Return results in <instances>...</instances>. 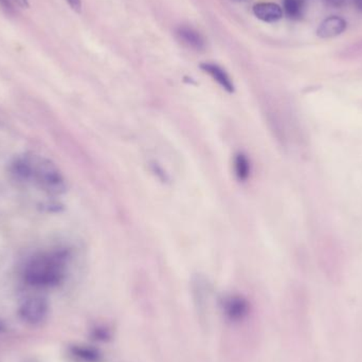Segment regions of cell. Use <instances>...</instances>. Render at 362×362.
Segmentation results:
<instances>
[{
    "mask_svg": "<svg viewBox=\"0 0 362 362\" xmlns=\"http://www.w3.org/2000/svg\"><path fill=\"white\" fill-rule=\"evenodd\" d=\"M11 172L18 180L36 185L49 194L60 195L67 190L61 170L43 156L34 154L18 156L11 163Z\"/></svg>",
    "mask_w": 362,
    "mask_h": 362,
    "instance_id": "obj_1",
    "label": "cell"
},
{
    "mask_svg": "<svg viewBox=\"0 0 362 362\" xmlns=\"http://www.w3.org/2000/svg\"><path fill=\"white\" fill-rule=\"evenodd\" d=\"M70 352L75 358L83 362H100L102 360L101 352L89 345H72Z\"/></svg>",
    "mask_w": 362,
    "mask_h": 362,
    "instance_id": "obj_10",
    "label": "cell"
},
{
    "mask_svg": "<svg viewBox=\"0 0 362 362\" xmlns=\"http://www.w3.org/2000/svg\"><path fill=\"white\" fill-rule=\"evenodd\" d=\"M283 13L291 21H300L305 14L304 0H283Z\"/></svg>",
    "mask_w": 362,
    "mask_h": 362,
    "instance_id": "obj_11",
    "label": "cell"
},
{
    "mask_svg": "<svg viewBox=\"0 0 362 362\" xmlns=\"http://www.w3.org/2000/svg\"><path fill=\"white\" fill-rule=\"evenodd\" d=\"M221 309L227 320L232 323H239L249 316V302L243 296L229 295L221 301Z\"/></svg>",
    "mask_w": 362,
    "mask_h": 362,
    "instance_id": "obj_4",
    "label": "cell"
},
{
    "mask_svg": "<svg viewBox=\"0 0 362 362\" xmlns=\"http://www.w3.org/2000/svg\"><path fill=\"white\" fill-rule=\"evenodd\" d=\"M69 7L71 8L75 13L80 14L82 12V0H66Z\"/></svg>",
    "mask_w": 362,
    "mask_h": 362,
    "instance_id": "obj_13",
    "label": "cell"
},
{
    "mask_svg": "<svg viewBox=\"0 0 362 362\" xmlns=\"http://www.w3.org/2000/svg\"><path fill=\"white\" fill-rule=\"evenodd\" d=\"M324 1L329 3V5L333 6V7H340V6L343 5L347 0H324Z\"/></svg>",
    "mask_w": 362,
    "mask_h": 362,
    "instance_id": "obj_15",
    "label": "cell"
},
{
    "mask_svg": "<svg viewBox=\"0 0 362 362\" xmlns=\"http://www.w3.org/2000/svg\"><path fill=\"white\" fill-rule=\"evenodd\" d=\"M347 23L340 16H329L320 23L317 28V35L321 39H332L340 35L347 30Z\"/></svg>",
    "mask_w": 362,
    "mask_h": 362,
    "instance_id": "obj_5",
    "label": "cell"
},
{
    "mask_svg": "<svg viewBox=\"0 0 362 362\" xmlns=\"http://www.w3.org/2000/svg\"><path fill=\"white\" fill-rule=\"evenodd\" d=\"M69 261L70 253L66 249L39 252L26 262L24 280L36 288L57 287L65 280Z\"/></svg>",
    "mask_w": 362,
    "mask_h": 362,
    "instance_id": "obj_2",
    "label": "cell"
},
{
    "mask_svg": "<svg viewBox=\"0 0 362 362\" xmlns=\"http://www.w3.org/2000/svg\"><path fill=\"white\" fill-rule=\"evenodd\" d=\"M95 337L99 340H106L107 338L111 337V333L107 329H95Z\"/></svg>",
    "mask_w": 362,
    "mask_h": 362,
    "instance_id": "obj_14",
    "label": "cell"
},
{
    "mask_svg": "<svg viewBox=\"0 0 362 362\" xmlns=\"http://www.w3.org/2000/svg\"><path fill=\"white\" fill-rule=\"evenodd\" d=\"M49 311L47 300L42 297L28 298L19 307V316L26 323L36 325L46 319Z\"/></svg>",
    "mask_w": 362,
    "mask_h": 362,
    "instance_id": "obj_3",
    "label": "cell"
},
{
    "mask_svg": "<svg viewBox=\"0 0 362 362\" xmlns=\"http://www.w3.org/2000/svg\"><path fill=\"white\" fill-rule=\"evenodd\" d=\"M16 6L21 9H28L30 7L29 0H0V8L9 15L16 13Z\"/></svg>",
    "mask_w": 362,
    "mask_h": 362,
    "instance_id": "obj_12",
    "label": "cell"
},
{
    "mask_svg": "<svg viewBox=\"0 0 362 362\" xmlns=\"http://www.w3.org/2000/svg\"><path fill=\"white\" fill-rule=\"evenodd\" d=\"M176 34L179 41L185 44L187 47L192 48L196 51H201L205 48V39L203 35L193 28L183 26L176 30Z\"/></svg>",
    "mask_w": 362,
    "mask_h": 362,
    "instance_id": "obj_8",
    "label": "cell"
},
{
    "mask_svg": "<svg viewBox=\"0 0 362 362\" xmlns=\"http://www.w3.org/2000/svg\"><path fill=\"white\" fill-rule=\"evenodd\" d=\"M233 169L234 174L241 183L247 181L248 178L250 177V173H251V163H250L247 155L242 152L235 154L233 159Z\"/></svg>",
    "mask_w": 362,
    "mask_h": 362,
    "instance_id": "obj_9",
    "label": "cell"
},
{
    "mask_svg": "<svg viewBox=\"0 0 362 362\" xmlns=\"http://www.w3.org/2000/svg\"><path fill=\"white\" fill-rule=\"evenodd\" d=\"M252 11L257 19L268 24L277 23L284 16L281 6L275 3H255Z\"/></svg>",
    "mask_w": 362,
    "mask_h": 362,
    "instance_id": "obj_6",
    "label": "cell"
},
{
    "mask_svg": "<svg viewBox=\"0 0 362 362\" xmlns=\"http://www.w3.org/2000/svg\"><path fill=\"white\" fill-rule=\"evenodd\" d=\"M353 1L354 7L358 10V11L362 12V0H352Z\"/></svg>",
    "mask_w": 362,
    "mask_h": 362,
    "instance_id": "obj_16",
    "label": "cell"
},
{
    "mask_svg": "<svg viewBox=\"0 0 362 362\" xmlns=\"http://www.w3.org/2000/svg\"><path fill=\"white\" fill-rule=\"evenodd\" d=\"M201 69L206 72L207 75H209L227 93H234L235 87H234L233 81L228 75L227 71L221 66L214 63H203L201 64Z\"/></svg>",
    "mask_w": 362,
    "mask_h": 362,
    "instance_id": "obj_7",
    "label": "cell"
}]
</instances>
